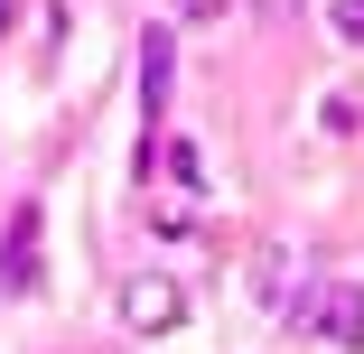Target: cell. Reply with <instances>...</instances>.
I'll return each instance as SVG.
<instances>
[{
	"mask_svg": "<svg viewBox=\"0 0 364 354\" xmlns=\"http://www.w3.org/2000/svg\"><path fill=\"white\" fill-rule=\"evenodd\" d=\"M299 336L336 345V354H364V280H309L299 299H289Z\"/></svg>",
	"mask_w": 364,
	"mask_h": 354,
	"instance_id": "cell-1",
	"label": "cell"
},
{
	"mask_svg": "<svg viewBox=\"0 0 364 354\" xmlns=\"http://www.w3.org/2000/svg\"><path fill=\"white\" fill-rule=\"evenodd\" d=\"M112 308H122V326H131V336H168V326L187 317V289H178L168 270H131Z\"/></svg>",
	"mask_w": 364,
	"mask_h": 354,
	"instance_id": "cell-2",
	"label": "cell"
},
{
	"mask_svg": "<svg viewBox=\"0 0 364 354\" xmlns=\"http://www.w3.org/2000/svg\"><path fill=\"white\" fill-rule=\"evenodd\" d=\"M38 289V205H10V233H0V299Z\"/></svg>",
	"mask_w": 364,
	"mask_h": 354,
	"instance_id": "cell-3",
	"label": "cell"
},
{
	"mask_svg": "<svg viewBox=\"0 0 364 354\" xmlns=\"http://www.w3.org/2000/svg\"><path fill=\"white\" fill-rule=\"evenodd\" d=\"M168 75H178V38L168 28H140V121L168 112Z\"/></svg>",
	"mask_w": 364,
	"mask_h": 354,
	"instance_id": "cell-4",
	"label": "cell"
},
{
	"mask_svg": "<svg viewBox=\"0 0 364 354\" xmlns=\"http://www.w3.org/2000/svg\"><path fill=\"white\" fill-rule=\"evenodd\" d=\"M159 168H168V177H178V187H187V196H196V187H205V168H196V150H187V140H168V150H159Z\"/></svg>",
	"mask_w": 364,
	"mask_h": 354,
	"instance_id": "cell-5",
	"label": "cell"
},
{
	"mask_svg": "<svg viewBox=\"0 0 364 354\" xmlns=\"http://www.w3.org/2000/svg\"><path fill=\"white\" fill-rule=\"evenodd\" d=\"M327 28H336L346 47H364V0H336V10H327Z\"/></svg>",
	"mask_w": 364,
	"mask_h": 354,
	"instance_id": "cell-6",
	"label": "cell"
},
{
	"mask_svg": "<svg viewBox=\"0 0 364 354\" xmlns=\"http://www.w3.org/2000/svg\"><path fill=\"white\" fill-rule=\"evenodd\" d=\"M168 10H178V19H225L234 0H168Z\"/></svg>",
	"mask_w": 364,
	"mask_h": 354,
	"instance_id": "cell-7",
	"label": "cell"
}]
</instances>
